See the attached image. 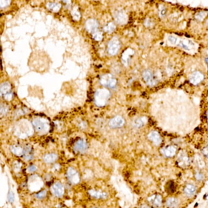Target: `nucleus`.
<instances>
[{"label":"nucleus","mask_w":208,"mask_h":208,"mask_svg":"<svg viewBox=\"0 0 208 208\" xmlns=\"http://www.w3.org/2000/svg\"><path fill=\"white\" fill-rule=\"evenodd\" d=\"M178 39V38L175 37L173 36H170L168 38V42L171 44L173 45L177 44Z\"/></svg>","instance_id":"nucleus-28"},{"label":"nucleus","mask_w":208,"mask_h":208,"mask_svg":"<svg viewBox=\"0 0 208 208\" xmlns=\"http://www.w3.org/2000/svg\"><path fill=\"white\" fill-rule=\"evenodd\" d=\"M178 204V201L174 198H170L167 199L166 205L168 208H174Z\"/></svg>","instance_id":"nucleus-22"},{"label":"nucleus","mask_w":208,"mask_h":208,"mask_svg":"<svg viewBox=\"0 0 208 208\" xmlns=\"http://www.w3.org/2000/svg\"><path fill=\"white\" fill-rule=\"evenodd\" d=\"M11 150L12 152L17 156H21L24 155V150L19 146H12L11 147Z\"/></svg>","instance_id":"nucleus-21"},{"label":"nucleus","mask_w":208,"mask_h":208,"mask_svg":"<svg viewBox=\"0 0 208 208\" xmlns=\"http://www.w3.org/2000/svg\"><path fill=\"white\" fill-rule=\"evenodd\" d=\"M37 169V167L35 165H31L27 168V171L28 172H33L34 171H36Z\"/></svg>","instance_id":"nucleus-32"},{"label":"nucleus","mask_w":208,"mask_h":208,"mask_svg":"<svg viewBox=\"0 0 208 208\" xmlns=\"http://www.w3.org/2000/svg\"><path fill=\"white\" fill-rule=\"evenodd\" d=\"M147 119L145 117H140L139 118L136 119L133 123V126L137 128H141L143 126H144L147 123Z\"/></svg>","instance_id":"nucleus-17"},{"label":"nucleus","mask_w":208,"mask_h":208,"mask_svg":"<svg viewBox=\"0 0 208 208\" xmlns=\"http://www.w3.org/2000/svg\"><path fill=\"white\" fill-rule=\"evenodd\" d=\"M149 140L152 141L155 145H159L161 142V138L159 134L156 131H152L148 136Z\"/></svg>","instance_id":"nucleus-14"},{"label":"nucleus","mask_w":208,"mask_h":208,"mask_svg":"<svg viewBox=\"0 0 208 208\" xmlns=\"http://www.w3.org/2000/svg\"><path fill=\"white\" fill-rule=\"evenodd\" d=\"M152 203L154 206L159 207L161 205L162 199L160 195H156V196L154 197V198H152Z\"/></svg>","instance_id":"nucleus-26"},{"label":"nucleus","mask_w":208,"mask_h":208,"mask_svg":"<svg viewBox=\"0 0 208 208\" xmlns=\"http://www.w3.org/2000/svg\"><path fill=\"white\" fill-rule=\"evenodd\" d=\"M207 199H208V195L207 196Z\"/></svg>","instance_id":"nucleus-37"},{"label":"nucleus","mask_w":208,"mask_h":208,"mask_svg":"<svg viewBox=\"0 0 208 208\" xmlns=\"http://www.w3.org/2000/svg\"><path fill=\"white\" fill-rule=\"evenodd\" d=\"M46 195V191L45 190H44L43 191H41L39 193H38L37 194H36V197L37 198V199H43L44 198Z\"/></svg>","instance_id":"nucleus-30"},{"label":"nucleus","mask_w":208,"mask_h":208,"mask_svg":"<svg viewBox=\"0 0 208 208\" xmlns=\"http://www.w3.org/2000/svg\"><path fill=\"white\" fill-rule=\"evenodd\" d=\"M114 18L115 21L120 25L125 24L128 21V16L124 11H118L115 12L114 14Z\"/></svg>","instance_id":"nucleus-9"},{"label":"nucleus","mask_w":208,"mask_h":208,"mask_svg":"<svg viewBox=\"0 0 208 208\" xmlns=\"http://www.w3.org/2000/svg\"><path fill=\"white\" fill-rule=\"evenodd\" d=\"M120 46V44L119 39L118 38L114 37L112 38L108 44V52L111 55H115L119 51Z\"/></svg>","instance_id":"nucleus-3"},{"label":"nucleus","mask_w":208,"mask_h":208,"mask_svg":"<svg viewBox=\"0 0 208 208\" xmlns=\"http://www.w3.org/2000/svg\"><path fill=\"white\" fill-rule=\"evenodd\" d=\"M177 45L180 46L181 48L186 50L189 51L191 50L192 48H193V44L192 42L191 41H189V40H181L180 39H179L177 43Z\"/></svg>","instance_id":"nucleus-13"},{"label":"nucleus","mask_w":208,"mask_h":208,"mask_svg":"<svg viewBox=\"0 0 208 208\" xmlns=\"http://www.w3.org/2000/svg\"><path fill=\"white\" fill-rule=\"evenodd\" d=\"M195 191H196V187L192 185H186L184 189L185 193L187 196H191L193 194V193L195 192Z\"/></svg>","instance_id":"nucleus-24"},{"label":"nucleus","mask_w":208,"mask_h":208,"mask_svg":"<svg viewBox=\"0 0 208 208\" xmlns=\"http://www.w3.org/2000/svg\"></svg>","instance_id":"nucleus-38"},{"label":"nucleus","mask_w":208,"mask_h":208,"mask_svg":"<svg viewBox=\"0 0 208 208\" xmlns=\"http://www.w3.org/2000/svg\"><path fill=\"white\" fill-rule=\"evenodd\" d=\"M89 193L91 196L98 199L99 198L104 199L107 197L106 193L105 192H101L99 191H96L95 190H89Z\"/></svg>","instance_id":"nucleus-19"},{"label":"nucleus","mask_w":208,"mask_h":208,"mask_svg":"<svg viewBox=\"0 0 208 208\" xmlns=\"http://www.w3.org/2000/svg\"><path fill=\"white\" fill-rule=\"evenodd\" d=\"M204 76L201 73L196 71L191 75L189 78V81L193 85H197L201 82Z\"/></svg>","instance_id":"nucleus-12"},{"label":"nucleus","mask_w":208,"mask_h":208,"mask_svg":"<svg viewBox=\"0 0 208 208\" xmlns=\"http://www.w3.org/2000/svg\"><path fill=\"white\" fill-rule=\"evenodd\" d=\"M85 27L88 32L93 34L97 31L98 23L94 19H89L85 22Z\"/></svg>","instance_id":"nucleus-7"},{"label":"nucleus","mask_w":208,"mask_h":208,"mask_svg":"<svg viewBox=\"0 0 208 208\" xmlns=\"http://www.w3.org/2000/svg\"><path fill=\"white\" fill-rule=\"evenodd\" d=\"M206 62L208 64V58H206Z\"/></svg>","instance_id":"nucleus-36"},{"label":"nucleus","mask_w":208,"mask_h":208,"mask_svg":"<svg viewBox=\"0 0 208 208\" xmlns=\"http://www.w3.org/2000/svg\"><path fill=\"white\" fill-rule=\"evenodd\" d=\"M47 7L49 9L53 12H57L60 10L61 5L57 3H48L47 4Z\"/></svg>","instance_id":"nucleus-23"},{"label":"nucleus","mask_w":208,"mask_h":208,"mask_svg":"<svg viewBox=\"0 0 208 208\" xmlns=\"http://www.w3.org/2000/svg\"><path fill=\"white\" fill-rule=\"evenodd\" d=\"M11 89V85L9 82H6L2 83L1 85V94L6 95L8 93H10Z\"/></svg>","instance_id":"nucleus-18"},{"label":"nucleus","mask_w":208,"mask_h":208,"mask_svg":"<svg viewBox=\"0 0 208 208\" xmlns=\"http://www.w3.org/2000/svg\"><path fill=\"white\" fill-rule=\"evenodd\" d=\"M71 15L73 16V18L75 20H78L80 18V14L79 11H78L77 9L73 10V11L71 12Z\"/></svg>","instance_id":"nucleus-29"},{"label":"nucleus","mask_w":208,"mask_h":208,"mask_svg":"<svg viewBox=\"0 0 208 208\" xmlns=\"http://www.w3.org/2000/svg\"><path fill=\"white\" fill-rule=\"evenodd\" d=\"M67 178L72 184H76L80 181L78 172L71 167L69 168L67 171Z\"/></svg>","instance_id":"nucleus-5"},{"label":"nucleus","mask_w":208,"mask_h":208,"mask_svg":"<svg viewBox=\"0 0 208 208\" xmlns=\"http://www.w3.org/2000/svg\"><path fill=\"white\" fill-rule=\"evenodd\" d=\"M100 83L102 85L112 88L115 87L117 81L115 78H112L111 75L106 74L101 78Z\"/></svg>","instance_id":"nucleus-4"},{"label":"nucleus","mask_w":208,"mask_h":208,"mask_svg":"<svg viewBox=\"0 0 208 208\" xmlns=\"http://www.w3.org/2000/svg\"><path fill=\"white\" fill-rule=\"evenodd\" d=\"M13 97V94L11 93H9L4 95V98L6 99V100L10 101L11 99Z\"/></svg>","instance_id":"nucleus-33"},{"label":"nucleus","mask_w":208,"mask_h":208,"mask_svg":"<svg viewBox=\"0 0 208 208\" xmlns=\"http://www.w3.org/2000/svg\"><path fill=\"white\" fill-rule=\"evenodd\" d=\"M115 26L112 22L108 24L106 26H104L103 30L108 33H111L115 30Z\"/></svg>","instance_id":"nucleus-25"},{"label":"nucleus","mask_w":208,"mask_h":208,"mask_svg":"<svg viewBox=\"0 0 208 208\" xmlns=\"http://www.w3.org/2000/svg\"><path fill=\"white\" fill-rule=\"evenodd\" d=\"M8 201L11 203H13L14 201V193H13V192H10L8 194Z\"/></svg>","instance_id":"nucleus-31"},{"label":"nucleus","mask_w":208,"mask_h":208,"mask_svg":"<svg viewBox=\"0 0 208 208\" xmlns=\"http://www.w3.org/2000/svg\"><path fill=\"white\" fill-rule=\"evenodd\" d=\"M87 148V145L86 142L80 139L78 140V141L75 143L74 145V150L75 152H80L83 153L85 152Z\"/></svg>","instance_id":"nucleus-8"},{"label":"nucleus","mask_w":208,"mask_h":208,"mask_svg":"<svg viewBox=\"0 0 208 208\" xmlns=\"http://www.w3.org/2000/svg\"><path fill=\"white\" fill-rule=\"evenodd\" d=\"M16 165H14V166H15V167H14V170H16V171H19V170H20V168L21 166V165H20V164H18V163H16Z\"/></svg>","instance_id":"nucleus-35"},{"label":"nucleus","mask_w":208,"mask_h":208,"mask_svg":"<svg viewBox=\"0 0 208 208\" xmlns=\"http://www.w3.org/2000/svg\"></svg>","instance_id":"nucleus-39"},{"label":"nucleus","mask_w":208,"mask_h":208,"mask_svg":"<svg viewBox=\"0 0 208 208\" xmlns=\"http://www.w3.org/2000/svg\"><path fill=\"white\" fill-rule=\"evenodd\" d=\"M125 121L120 116H116L110 121L109 125L112 128H118L123 126Z\"/></svg>","instance_id":"nucleus-10"},{"label":"nucleus","mask_w":208,"mask_h":208,"mask_svg":"<svg viewBox=\"0 0 208 208\" xmlns=\"http://www.w3.org/2000/svg\"><path fill=\"white\" fill-rule=\"evenodd\" d=\"M142 77L145 82L149 85H152L154 84V76L152 72L149 70H146L143 72Z\"/></svg>","instance_id":"nucleus-11"},{"label":"nucleus","mask_w":208,"mask_h":208,"mask_svg":"<svg viewBox=\"0 0 208 208\" xmlns=\"http://www.w3.org/2000/svg\"><path fill=\"white\" fill-rule=\"evenodd\" d=\"M33 125L35 130L38 132L44 133L46 132L49 128V125L46 120L41 118H37L33 119Z\"/></svg>","instance_id":"nucleus-2"},{"label":"nucleus","mask_w":208,"mask_h":208,"mask_svg":"<svg viewBox=\"0 0 208 208\" xmlns=\"http://www.w3.org/2000/svg\"><path fill=\"white\" fill-rule=\"evenodd\" d=\"M134 51L131 48H128L124 52H123V55L121 58L122 62L124 66H126L128 63V61L130 56L133 55Z\"/></svg>","instance_id":"nucleus-15"},{"label":"nucleus","mask_w":208,"mask_h":208,"mask_svg":"<svg viewBox=\"0 0 208 208\" xmlns=\"http://www.w3.org/2000/svg\"><path fill=\"white\" fill-rule=\"evenodd\" d=\"M196 177L198 180H202V179L203 178V175L201 174H199V173H197L196 175Z\"/></svg>","instance_id":"nucleus-34"},{"label":"nucleus","mask_w":208,"mask_h":208,"mask_svg":"<svg viewBox=\"0 0 208 208\" xmlns=\"http://www.w3.org/2000/svg\"><path fill=\"white\" fill-rule=\"evenodd\" d=\"M161 152L164 154L165 156L167 157H172L175 154L176 148L173 146H170L166 148L163 149L161 150Z\"/></svg>","instance_id":"nucleus-16"},{"label":"nucleus","mask_w":208,"mask_h":208,"mask_svg":"<svg viewBox=\"0 0 208 208\" xmlns=\"http://www.w3.org/2000/svg\"><path fill=\"white\" fill-rule=\"evenodd\" d=\"M110 97V93L105 88L98 89L94 95L95 103L99 107L105 106Z\"/></svg>","instance_id":"nucleus-1"},{"label":"nucleus","mask_w":208,"mask_h":208,"mask_svg":"<svg viewBox=\"0 0 208 208\" xmlns=\"http://www.w3.org/2000/svg\"><path fill=\"white\" fill-rule=\"evenodd\" d=\"M57 159V155L55 154H48L45 155L43 159L46 163H51Z\"/></svg>","instance_id":"nucleus-20"},{"label":"nucleus","mask_w":208,"mask_h":208,"mask_svg":"<svg viewBox=\"0 0 208 208\" xmlns=\"http://www.w3.org/2000/svg\"><path fill=\"white\" fill-rule=\"evenodd\" d=\"M92 36H93V39L97 41H100L101 40H102V39L103 38V33L101 32H99L98 31L95 33L92 34Z\"/></svg>","instance_id":"nucleus-27"},{"label":"nucleus","mask_w":208,"mask_h":208,"mask_svg":"<svg viewBox=\"0 0 208 208\" xmlns=\"http://www.w3.org/2000/svg\"><path fill=\"white\" fill-rule=\"evenodd\" d=\"M51 191L52 194L56 197H61L64 192V189L63 185L60 182L55 183L51 187Z\"/></svg>","instance_id":"nucleus-6"}]
</instances>
